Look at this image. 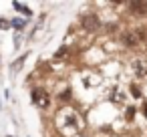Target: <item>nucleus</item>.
<instances>
[{"label": "nucleus", "mask_w": 147, "mask_h": 137, "mask_svg": "<svg viewBox=\"0 0 147 137\" xmlns=\"http://www.w3.org/2000/svg\"><path fill=\"white\" fill-rule=\"evenodd\" d=\"M0 28H8V22L6 20H0Z\"/></svg>", "instance_id": "9b49d317"}, {"label": "nucleus", "mask_w": 147, "mask_h": 137, "mask_svg": "<svg viewBox=\"0 0 147 137\" xmlns=\"http://www.w3.org/2000/svg\"><path fill=\"white\" fill-rule=\"evenodd\" d=\"M65 53H67V49H61V51H57V57H63Z\"/></svg>", "instance_id": "f8f14e48"}, {"label": "nucleus", "mask_w": 147, "mask_h": 137, "mask_svg": "<svg viewBox=\"0 0 147 137\" xmlns=\"http://www.w3.org/2000/svg\"><path fill=\"white\" fill-rule=\"evenodd\" d=\"M24 59H26V57L22 55V57H20V59H18V61H16V63H14V65L10 67V73H18V71L22 69V63H24Z\"/></svg>", "instance_id": "423d86ee"}, {"label": "nucleus", "mask_w": 147, "mask_h": 137, "mask_svg": "<svg viewBox=\"0 0 147 137\" xmlns=\"http://www.w3.org/2000/svg\"><path fill=\"white\" fill-rule=\"evenodd\" d=\"M14 8H16V10H20V12H24V14H30V12H28V8H26L24 4H20V2H14Z\"/></svg>", "instance_id": "0eeeda50"}, {"label": "nucleus", "mask_w": 147, "mask_h": 137, "mask_svg": "<svg viewBox=\"0 0 147 137\" xmlns=\"http://www.w3.org/2000/svg\"><path fill=\"white\" fill-rule=\"evenodd\" d=\"M131 91H133V97H141V93H139L137 85H131Z\"/></svg>", "instance_id": "9d476101"}, {"label": "nucleus", "mask_w": 147, "mask_h": 137, "mask_svg": "<svg viewBox=\"0 0 147 137\" xmlns=\"http://www.w3.org/2000/svg\"><path fill=\"white\" fill-rule=\"evenodd\" d=\"M81 24H83V28L89 30V32H95V30L101 26V22H99V18H97L95 14H85V16L81 18Z\"/></svg>", "instance_id": "f257e3e1"}, {"label": "nucleus", "mask_w": 147, "mask_h": 137, "mask_svg": "<svg viewBox=\"0 0 147 137\" xmlns=\"http://www.w3.org/2000/svg\"><path fill=\"white\" fill-rule=\"evenodd\" d=\"M12 26L14 28H24V20H12Z\"/></svg>", "instance_id": "6e6552de"}, {"label": "nucleus", "mask_w": 147, "mask_h": 137, "mask_svg": "<svg viewBox=\"0 0 147 137\" xmlns=\"http://www.w3.org/2000/svg\"><path fill=\"white\" fill-rule=\"evenodd\" d=\"M71 99V91H65V93H61V101H69Z\"/></svg>", "instance_id": "1a4fd4ad"}, {"label": "nucleus", "mask_w": 147, "mask_h": 137, "mask_svg": "<svg viewBox=\"0 0 147 137\" xmlns=\"http://www.w3.org/2000/svg\"><path fill=\"white\" fill-rule=\"evenodd\" d=\"M145 8H147V4H143V2H129V10L133 12V14H143L145 12Z\"/></svg>", "instance_id": "20e7f679"}, {"label": "nucleus", "mask_w": 147, "mask_h": 137, "mask_svg": "<svg viewBox=\"0 0 147 137\" xmlns=\"http://www.w3.org/2000/svg\"><path fill=\"white\" fill-rule=\"evenodd\" d=\"M139 43V36L135 34V32H125L123 34V45H127V47H135Z\"/></svg>", "instance_id": "7ed1b4c3"}, {"label": "nucleus", "mask_w": 147, "mask_h": 137, "mask_svg": "<svg viewBox=\"0 0 147 137\" xmlns=\"http://www.w3.org/2000/svg\"><path fill=\"white\" fill-rule=\"evenodd\" d=\"M145 115H147V105H145Z\"/></svg>", "instance_id": "ddd939ff"}, {"label": "nucleus", "mask_w": 147, "mask_h": 137, "mask_svg": "<svg viewBox=\"0 0 147 137\" xmlns=\"http://www.w3.org/2000/svg\"><path fill=\"white\" fill-rule=\"evenodd\" d=\"M133 69H135V73L139 77H145L147 75V67L143 65V61H133Z\"/></svg>", "instance_id": "39448f33"}, {"label": "nucleus", "mask_w": 147, "mask_h": 137, "mask_svg": "<svg viewBox=\"0 0 147 137\" xmlns=\"http://www.w3.org/2000/svg\"><path fill=\"white\" fill-rule=\"evenodd\" d=\"M32 101H34L38 107H42V109L49 107V95H47L42 89H34V91H32Z\"/></svg>", "instance_id": "f03ea898"}]
</instances>
